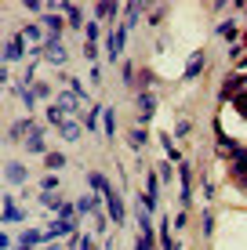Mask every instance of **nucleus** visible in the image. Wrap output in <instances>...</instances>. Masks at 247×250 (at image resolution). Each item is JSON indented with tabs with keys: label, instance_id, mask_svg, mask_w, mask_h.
I'll return each instance as SVG.
<instances>
[{
	"label": "nucleus",
	"instance_id": "20",
	"mask_svg": "<svg viewBox=\"0 0 247 250\" xmlns=\"http://www.w3.org/2000/svg\"><path fill=\"white\" fill-rule=\"evenodd\" d=\"M58 134H62V142H80V134H84V124H76V120H66V124L58 127Z\"/></svg>",
	"mask_w": 247,
	"mask_h": 250
},
{
	"label": "nucleus",
	"instance_id": "24",
	"mask_svg": "<svg viewBox=\"0 0 247 250\" xmlns=\"http://www.w3.org/2000/svg\"><path fill=\"white\" fill-rule=\"evenodd\" d=\"M98 37H102V22L91 19L88 25H84V44H98Z\"/></svg>",
	"mask_w": 247,
	"mask_h": 250
},
{
	"label": "nucleus",
	"instance_id": "26",
	"mask_svg": "<svg viewBox=\"0 0 247 250\" xmlns=\"http://www.w3.org/2000/svg\"><path fill=\"white\" fill-rule=\"evenodd\" d=\"M200 229H203V239H211V236H215V210H211V207L200 214Z\"/></svg>",
	"mask_w": 247,
	"mask_h": 250
},
{
	"label": "nucleus",
	"instance_id": "18",
	"mask_svg": "<svg viewBox=\"0 0 247 250\" xmlns=\"http://www.w3.org/2000/svg\"><path fill=\"white\" fill-rule=\"evenodd\" d=\"M98 203H106V200H102L98 192H88V196L76 200V210H80V214H98Z\"/></svg>",
	"mask_w": 247,
	"mask_h": 250
},
{
	"label": "nucleus",
	"instance_id": "6",
	"mask_svg": "<svg viewBox=\"0 0 247 250\" xmlns=\"http://www.w3.org/2000/svg\"><path fill=\"white\" fill-rule=\"evenodd\" d=\"M40 25L47 29V40H62V33L69 29V22H66L62 15H51V11L44 15V19H40Z\"/></svg>",
	"mask_w": 247,
	"mask_h": 250
},
{
	"label": "nucleus",
	"instance_id": "10",
	"mask_svg": "<svg viewBox=\"0 0 247 250\" xmlns=\"http://www.w3.org/2000/svg\"><path fill=\"white\" fill-rule=\"evenodd\" d=\"M58 15H66L69 29H84V25H88V22H84V7H76V4H66V0H62V4H58Z\"/></svg>",
	"mask_w": 247,
	"mask_h": 250
},
{
	"label": "nucleus",
	"instance_id": "17",
	"mask_svg": "<svg viewBox=\"0 0 247 250\" xmlns=\"http://www.w3.org/2000/svg\"><path fill=\"white\" fill-rule=\"evenodd\" d=\"M88 188H91V192H98V196H106L113 185H109L106 174H98V170H88Z\"/></svg>",
	"mask_w": 247,
	"mask_h": 250
},
{
	"label": "nucleus",
	"instance_id": "41",
	"mask_svg": "<svg viewBox=\"0 0 247 250\" xmlns=\"http://www.w3.org/2000/svg\"><path fill=\"white\" fill-rule=\"evenodd\" d=\"M164 15H167V7H157V11H149V25H160V22H164Z\"/></svg>",
	"mask_w": 247,
	"mask_h": 250
},
{
	"label": "nucleus",
	"instance_id": "47",
	"mask_svg": "<svg viewBox=\"0 0 247 250\" xmlns=\"http://www.w3.org/2000/svg\"><path fill=\"white\" fill-rule=\"evenodd\" d=\"M244 19H247V7H244Z\"/></svg>",
	"mask_w": 247,
	"mask_h": 250
},
{
	"label": "nucleus",
	"instance_id": "11",
	"mask_svg": "<svg viewBox=\"0 0 247 250\" xmlns=\"http://www.w3.org/2000/svg\"><path fill=\"white\" fill-rule=\"evenodd\" d=\"M211 131H215V142H218V149H222L225 156H229V152L236 149V145H240V142H236V138H229V134L222 131V120H218V116L211 120Z\"/></svg>",
	"mask_w": 247,
	"mask_h": 250
},
{
	"label": "nucleus",
	"instance_id": "19",
	"mask_svg": "<svg viewBox=\"0 0 247 250\" xmlns=\"http://www.w3.org/2000/svg\"><path fill=\"white\" fill-rule=\"evenodd\" d=\"M116 11H120V4H116V0H102V4L95 7V19H98V22H113Z\"/></svg>",
	"mask_w": 247,
	"mask_h": 250
},
{
	"label": "nucleus",
	"instance_id": "8",
	"mask_svg": "<svg viewBox=\"0 0 247 250\" xmlns=\"http://www.w3.org/2000/svg\"><path fill=\"white\" fill-rule=\"evenodd\" d=\"M33 127H37V120H33V116H22V120H15V124L7 127V138H11V142H25Z\"/></svg>",
	"mask_w": 247,
	"mask_h": 250
},
{
	"label": "nucleus",
	"instance_id": "46",
	"mask_svg": "<svg viewBox=\"0 0 247 250\" xmlns=\"http://www.w3.org/2000/svg\"><path fill=\"white\" fill-rule=\"evenodd\" d=\"M47 250H62V247H58V243H47Z\"/></svg>",
	"mask_w": 247,
	"mask_h": 250
},
{
	"label": "nucleus",
	"instance_id": "2",
	"mask_svg": "<svg viewBox=\"0 0 247 250\" xmlns=\"http://www.w3.org/2000/svg\"><path fill=\"white\" fill-rule=\"evenodd\" d=\"M178 182H182V210H189L193 207V167H189V160L178 163Z\"/></svg>",
	"mask_w": 247,
	"mask_h": 250
},
{
	"label": "nucleus",
	"instance_id": "7",
	"mask_svg": "<svg viewBox=\"0 0 247 250\" xmlns=\"http://www.w3.org/2000/svg\"><path fill=\"white\" fill-rule=\"evenodd\" d=\"M157 239H160V250H182V243L175 239V225H171V218H164V221H160Z\"/></svg>",
	"mask_w": 247,
	"mask_h": 250
},
{
	"label": "nucleus",
	"instance_id": "21",
	"mask_svg": "<svg viewBox=\"0 0 247 250\" xmlns=\"http://www.w3.org/2000/svg\"><path fill=\"white\" fill-rule=\"evenodd\" d=\"M127 142H131V149H135V152H142V149L149 145V134H146V127H131Z\"/></svg>",
	"mask_w": 247,
	"mask_h": 250
},
{
	"label": "nucleus",
	"instance_id": "38",
	"mask_svg": "<svg viewBox=\"0 0 247 250\" xmlns=\"http://www.w3.org/2000/svg\"><path fill=\"white\" fill-rule=\"evenodd\" d=\"M84 58H88V65H98V44H84Z\"/></svg>",
	"mask_w": 247,
	"mask_h": 250
},
{
	"label": "nucleus",
	"instance_id": "45",
	"mask_svg": "<svg viewBox=\"0 0 247 250\" xmlns=\"http://www.w3.org/2000/svg\"><path fill=\"white\" fill-rule=\"evenodd\" d=\"M80 250H98V247H95V243H91V239H88V236H84V243H80Z\"/></svg>",
	"mask_w": 247,
	"mask_h": 250
},
{
	"label": "nucleus",
	"instance_id": "23",
	"mask_svg": "<svg viewBox=\"0 0 247 250\" xmlns=\"http://www.w3.org/2000/svg\"><path fill=\"white\" fill-rule=\"evenodd\" d=\"M102 127H106V138H116V109L113 105L102 109Z\"/></svg>",
	"mask_w": 247,
	"mask_h": 250
},
{
	"label": "nucleus",
	"instance_id": "43",
	"mask_svg": "<svg viewBox=\"0 0 247 250\" xmlns=\"http://www.w3.org/2000/svg\"><path fill=\"white\" fill-rule=\"evenodd\" d=\"M25 11H33V15H40V19H44V15H47V11H44V7H40V4H37V0H25Z\"/></svg>",
	"mask_w": 247,
	"mask_h": 250
},
{
	"label": "nucleus",
	"instance_id": "39",
	"mask_svg": "<svg viewBox=\"0 0 247 250\" xmlns=\"http://www.w3.org/2000/svg\"><path fill=\"white\" fill-rule=\"evenodd\" d=\"M171 225H175V232H182L185 225H189V210H178L175 218H171Z\"/></svg>",
	"mask_w": 247,
	"mask_h": 250
},
{
	"label": "nucleus",
	"instance_id": "37",
	"mask_svg": "<svg viewBox=\"0 0 247 250\" xmlns=\"http://www.w3.org/2000/svg\"><path fill=\"white\" fill-rule=\"evenodd\" d=\"M157 174H160V182H171V178H175V163H171V160H164V163L157 167Z\"/></svg>",
	"mask_w": 247,
	"mask_h": 250
},
{
	"label": "nucleus",
	"instance_id": "1",
	"mask_svg": "<svg viewBox=\"0 0 247 250\" xmlns=\"http://www.w3.org/2000/svg\"><path fill=\"white\" fill-rule=\"evenodd\" d=\"M135 105H138V116H135L138 124H135V127H146L153 120V113H157V94H153V91H138V94H135Z\"/></svg>",
	"mask_w": 247,
	"mask_h": 250
},
{
	"label": "nucleus",
	"instance_id": "40",
	"mask_svg": "<svg viewBox=\"0 0 247 250\" xmlns=\"http://www.w3.org/2000/svg\"><path fill=\"white\" fill-rule=\"evenodd\" d=\"M189 131H193V124H189V120H178V124H175V131H171V134H175V138H185V134H189Z\"/></svg>",
	"mask_w": 247,
	"mask_h": 250
},
{
	"label": "nucleus",
	"instance_id": "42",
	"mask_svg": "<svg viewBox=\"0 0 247 250\" xmlns=\"http://www.w3.org/2000/svg\"><path fill=\"white\" fill-rule=\"evenodd\" d=\"M229 58H233V65L244 58V44H229Z\"/></svg>",
	"mask_w": 247,
	"mask_h": 250
},
{
	"label": "nucleus",
	"instance_id": "9",
	"mask_svg": "<svg viewBox=\"0 0 247 250\" xmlns=\"http://www.w3.org/2000/svg\"><path fill=\"white\" fill-rule=\"evenodd\" d=\"M44 55H47V62L58 65V69L69 62V55H66V44H62V40H47V44H44Z\"/></svg>",
	"mask_w": 247,
	"mask_h": 250
},
{
	"label": "nucleus",
	"instance_id": "27",
	"mask_svg": "<svg viewBox=\"0 0 247 250\" xmlns=\"http://www.w3.org/2000/svg\"><path fill=\"white\" fill-rule=\"evenodd\" d=\"M153 83H157L153 69H142V73H138V83H135V94H138V91H153Z\"/></svg>",
	"mask_w": 247,
	"mask_h": 250
},
{
	"label": "nucleus",
	"instance_id": "36",
	"mask_svg": "<svg viewBox=\"0 0 247 250\" xmlns=\"http://www.w3.org/2000/svg\"><path fill=\"white\" fill-rule=\"evenodd\" d=\"M135 250H157V232H153V236H142V232H138V239H135Z\"/></svg>",
	"mask_w": 247,
	"mask_h": 250
},
{
	"label": "nucleus",
	"instance_id": "29",
	"mask_svg": "<svg viewBox=\"0 0 247 250\" xmlns=\"http://www.w3.org/2000/svg\"><path fill=\"white\" fill-rule=\"evenodd\" d=\"M44 167L51 170V174H55V170H62V167H66V152H47V156H44Z\"/></svg>",
	"mask_w": 247,
	"mask_h": 250
},
{
	"label": "nucleus",
	"instance_id": "5",
	"mask_svg": "<svg viewBox=\"0 0 247 250\" xmlns=\"http://www.w3.org/2000/svg\"><path fill=\"white\" fill-rule=\"evenodd\" d=\"M102 200H106L109 221H113V225H124V200H120V192H116V188H109V192L102 196Z\"/></svg>",
	"mask_w": 247,
	"mask_h": 250
},
{
	"label": "nucleus",
	"instance_id": "44",
	"mask_svg": "<svg viewBox=\"0 0 247 250\" xmlns=\"http://www.w3.org/2000/svg\"><path fill=\"white\" fill-rule=\"evenodd\" d=\"M236 73H244V76H247V55L240 58V62H236Z\"/></svg>",
	"mask_w": 247,
	"mask_h": 250
},
{
	"label": "nucleus",
	"instance_id": "31",
	"mask_svg": "<svg viewBox=\"0 0 247 250\" xmlns=\"http://www.w3.org/2000/svg\"><path fill=\"white\" fill-rule=\"evenodd\" d=\"M40 207H44V210H51V214H58V207H62V200H58L55 192H40Z\"/></svg>",
	"mask_w": 247,
	"mask_h": 250
},
{
	"label": "nucleus",
	"instance_id": "35",
	"mask_svg": "<svg viewBox=\"0 0 247 250\" xmlns=\"http://www.w3.org/2000/svg\"><path fill=\"white\" fill-rule=\"evenodd\" d=\"M66 87H69V94H73L76 102H88V87H84L80 80H69V83H66Z\"/></svg>",
	"mask_w": 247,
	"mask_h": 250
},
{
	"label": "nucleus",
	"instance_id": "13",
	"mask_svg": "<svg viewBox=\"0 0 247 250\" xmlns=\"http://www.w3.org/2000/svg\"><path fill=\"white\" fill-rule=\"evenodd\" d=\"M4 178H7V182H11V185H25V178H29V170H25V167H22L19 160H7V163H4Z\"/></svg>",
	"mask_w": 247,
	"mask_h": 250
},
{
	"label": "nucleus",
	"instance_id": "3",
	"mask_svg": "<svg viewBox=\"0 0 247 250\" xmlns=\"http://www.w3.org/2000/svg\"><path fill=\"white\" fill-rule=\"evenodd\" d=\"M22 58H29L25 55V37L22 33H11L7 44H4V62H22Z\"/></svg>",
	"mask_w": 247,
	"mask_h": 250
},
{
	"label": "nucleus",
	"instance_id": "33",
	"mask_svg": "<svg viewBox=\"0 0 247 250\" xmlns=\"http://www.w3.org/2000/svg\"><path fill=\"white\" fill-rule=\"evenodd\" d=\"M33 94H37V102H51L55 98V87L51 83H33Z\"/></svg>",
	"mask_w": 247,
	"mask_h": 250
},
{
	"label": "nucleus",
	"instance_id": "14",
	"mask_svg": "<svg viewBox=\"0 0 247 250\" xmlns=\"http://www.w3.org/2000/svg\"><path fill=\"white\" fill-rule=\"evenodd\" d=\"M203 65H207V51H193L189 65H185V80H197V76L203 73Z\"/></svg>",
	"mask_w": 247,
	"mask_h": 250
},
{
	"label": "nucleus",
	"instance_id": "12",
	"mask_svg": "<svg viewBox=\"0 0 247 250\" xmlns=\"http://www.w3.org/2000/svg\"><path fill=\"white\" fill-rule=\"evenodd\" d=\"M240 29H244V25L240 22H236V19H225V22H218V37H222V40H229V44H240Z\"/></svg>",
	"mask_w": 247,
	"mask_h": 250
},
{
	"label": "nucleus",
	"instance_id": "25",
	"mask_svg": "<svg viewBox=\"0 0 247 250\" xmlns=\"http://www.w3.org/2000/svg\"><path fill=\"white\" fill-rule=\"evenodd\" d=\"M55 105H58V109H62V113H66V116H73V113H76V98H73V94H69V91H62V94H58V98H55Z\"/></svg>",
	"mask_w": 247,
	"mask_h": 250
},
{
	"label": "nucleus",
	"instance_id": "28",
	"mask_svg": "<svg viewBox=\"0 0 247 250\" xmlns=\"http://www.w3.org/2000/svg\"><path fill=\"white\" fill-rule=\"evenodd\" d=\"M98 116H102V109H98V105H91V113L80 120V124H84V131H88V134H95V131H98Z\"/></svg>",
	"mask_w": 247,
	"mask_h": 250
},
{
	"label": "nucleus",
	"instance_id": "4",
	"mask_svg": "<svg viewBox=\"0 0 247 250\" xmlns=\"http://www.w3.org/2000/svg\"><path fill=\"white\" fill-rule=\"evenodd\" d=\"M22 149L25 152H33V156H47V145H44V124H37L29 131V138L22 142Z\"/></svg>",
	"mask_w": 247,
	"mask_h": 250
},
{
	"label": "nucleus",
	"instance_id": "30",
	"mask_svg": "<svg viewBox=\"0 0 247 250\" xmlns=\"http://www.w3.org/2000/svg\"><path fill=\"white\" fill-rule=\"evenodd\" d=\"M138 15H142V4H138V0H131V4L124 7V25H135V22H138Z\"/></svg>",
	"mask_w": 247,
	"mask_h": 250
},
{
	"label": "nucleus",
	"instance_id": "34",
	"mask_svg": "<svg viewBox=\"0 0 247 250\" xmlns=\"http://www.w3.org/2000/svg\"><path fill=\"white\" fill-rule=\"evenodd\" d=\"M229 105H233V113H236V116H244V120H247V91H240L233 102H229Z\"/></svg>",
	"mask_w": 247,
	"mask_h": 250
},
{
	"label": "nucleus",
	"instance_id": "22",
	"mask_svg": "<svg viewBox=\"0 0 247 250\" xmlns=\"http://www.w3.org/2000/svg\"><path fill=\"white\" fill-rule=\"evenodd\" d=\"M19 243H22V247H40V243H47V232H37V229L19 232Z\"/></svg>",
	"mask_w": 247,
	"mask_h": 250
},
{
	"label": "nucleus",
	"instance_id": "15",
	"mask_svg": "<svg viewBox=\"0 0 247 250\" xmlns=\"http://www.w3.org/2000/svg\"><path fill=\"white\" fill-rule=\"evenodd\" d=\"M22 218H25V210L11 200V196H4V225H19Z\"/></svg>",
	"mask_w": 247,
	"mask_h": 250
},
{
	"label": "nucleus",
	"instance_id": "32",
	"mask_svg": "<svg viewBox=\"0 0 247 250\" xmlns=\"http://www.w3.org/2000/svg\"><path fill=\"white\" fill-rule=\"evenodd\" d=\"M58 185H62L58 174H44V178H40V192H58Z\"/></svg>",
	"mask_w": 247,
	"mask_h": 250
},
{
	"label": "nucleus",
	"instance_id": "16",
	"mask_svg": "<svg viewBox=\"0 0 247 250\" xmlns=\"http://www.w3.org/2000/svg\"><path fill=\"white\" fill-rule=\"evenodd\" d=\"M160 145H164V156L167 160H171L175 163V167H178V163H182L185 156H182V152H178V145H175V134H160Z\"/></svg>",
	"mask_w": 247,
	"mask_h": 250
}]
</instances>
